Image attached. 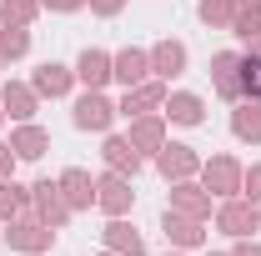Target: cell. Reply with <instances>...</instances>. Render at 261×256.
I'll use <instances>...</instances> for the list:
<instances>
[{
    "label": "cell",
    "instance_id": "6da1fadb",
    "mask_svg": "<svg viewBox=\"0 0 261 256\" xmlns=\"http://www.w3.org/2000/svg\"><path fill=\"white\" fill-rule=\"evenodd\" d=\"M241 86H246L251 96H261V45L246 56V75H241Z\"/></svg>",
    "mask_w": 261,
    "mask_h": 256
}]
</instances>
